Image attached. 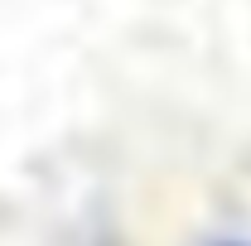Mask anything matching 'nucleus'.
Listing matches in <instances>:
<instances>
[]
</instances>
